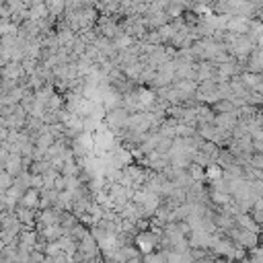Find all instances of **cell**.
I'll use <instances>...</instances> for the list:
<instances>
[{
    "label": "cell",
    "mask_w": 263,
    "mask_h": 263,
    "mask_svg": "<svg viewBox=\"0 0 263 263\" xmlns=\"http://www.w3.org/2000/svg\"><path fill=\"white\" fill-rule=\"evenodd\" d=\"M232 239L239 243L241 247H249V249H255V247H257V243H259L257 232L243 230V229H234V230H232Z\"/></svg>",
    "instance_id": "1"
},
{
    "label": "cell",
    "mask_w": 263,
    "mask_h": 263,
    "mask_svg": "<svg viewBox=\"0 0 263 263\" xmlns=\"http://www.w3.org/2000/svg\"><path fill=\"white\" fill-rule=\"evenodd\" d=\"M154 243H156V236H154V232H144V234H140V239H138L140 251H142V253H152V249H154Z\"/></svg>",
    "instance_id": "2"
},
{
    "label": "cell",
    "mask_w": 263,
    "mask_h": 263,
    "mask_svg": "<svg viewBox=\"0 0 263 263\" xmlns=\"http://www.w3.org/2000/svg\"><path fill=\"white\" fill-rule=\"evenodd\" d=\"M208 177H210V179H214V181H218V179H222V177H224V173H222L220 166L210 164V166H208Z\"/></svg>",
    "instance_id": "3"
},
{
    "label": "cell",
    "mask_w": 263,
    "mask_h": 263,
    "mask_svg": "<svg viewBox=\"0 0 263 263\" xmlns=\"http://www.w3.org/2000/svg\"><path fill=\"white\" fill-rule=\"evenodd\" d=\"M214 201L216 204H229L230 194H222V191H214Z\"/></svg>",
    "instance_id": "4"
},
{
    "label": "cell",
    "mask_w": 263,
    "mask_h": 263,
    "mask_svg": "<svg viewBox=\"0 0 263 263\" xmlns=\"http://www.w3.org/2000/svg\"><path fill=\"white\" fill-rule=\"evenodd\" d=\"M124 263H142V261H140V259L136 257V259H128V261H124Z\"/></svg>",
    "instance_id": "5"
},
{
    "label": "cell",
    "mask_w": 263,
    "mask_h": 263,
    "mask_svg": "<svg viewBox=\"0 0 263 263\" xmlns=\"http://www.w3.org/2000/svg\"><path fill=\"white\" fill-rule=\"evenodd\" d=\"M89 263H99V261H95V259H93V261H89Z\"/></svg>",
    "instance_id": "6"
},
{
    "label": "cell",
    "mask_w": 263,
    "mask_h": 263,
    "mask_svg": "<svg viewBox=\"0 0 263 263\" xmlns=\"http://www.w3.org/2000/svg\"><path fill=\"white\" fill-rule=\"evenodd\" d=\"M259 229H261V230H263V224H261V226H259Z\"/></svg>",
    "instance_id": "7"
}]
</instances>
